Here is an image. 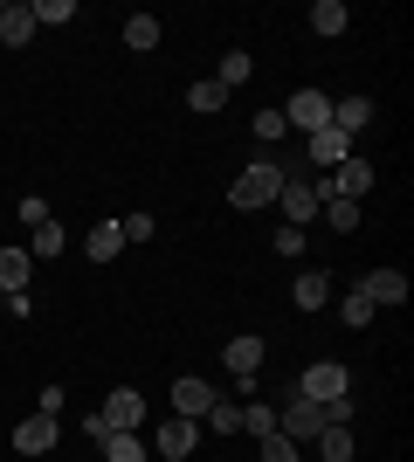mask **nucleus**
Instances as JSON below:
<instances>
[{
    "instance_id": "obj_6",
    "label": "nucleus",
    "mask_w": 414,
    "mask_h": 462,
    "mask_svg": "<svg viewBox=\"0 0 414 462\" xmlns=\"http://www.w3.org/2000/svg\"><path fill=\"white\" fill-rule=\"evenodd\" d=\"M353 290H359V297H366L373 310H387V304H408V276H400V270H366Z\"/></svg>"
},
{
    "instance_id": "obj_1",
    "label": "nucleus",
    "mask_w": 414,
    "mask_h": 462,
    "mask_svg": "<svg viewBox=\"0 0 414 462\" xmlns=\"http://www.w3.org/2000/svg\"><path fill=\"white\" fill-rule=\"evenodd\" d=\"M283 166H276V159H249V166H242L235 173V187H228V200H235V208H270L276 193H283Z\"/></svg>"
},
{
    "instance_id": "obj_24",
    "label": "nucleus",
    "mask_w": 414,
    "mask_h": 462,
    "mask_svg": "<svg viewBox=\"0 0 414 462\" xmlns=\"http://www.w3.org/2000/svg\"><path fill=\"white\" fill-rule=\"evenodd\" d=\"M242 435H256V442H262V435H276V407L270 401H249V407H242Z\"/></svg>"
},
{
    "instance_id": "obj_3",
    "label": "nucleus",
    "mask_w": 414,
    "mask_h": 462,
    "mask_svg": "<svg viewBox=\"0 0 414 462\" xmlns=\"http://www.w3.org/2000/svg\"><path fill=\"white\" fill-rule=\"evenodd\" d=\"M221 393H215V380H200V373H179L173 380V414L179 421H207V407H215Z\"/></svg>"
},
{
    "instance_id": "obj_13",
    "label": "nucleus",
    "mask_w": 414,
    "mask_h": 462,
    "mask_svg": "<svg viewBox=\"0 0 414 462\" xmlns=\"http://www.w3.org/2000/svg\"><path fill=\"white\" fill-rule=\"evenodd\" d=\"M221 359H228V373H235V380H249V373L262 366V338H256V331H235V338H228V352H221Z\"/></svg>"
},
{
    "instance_id": "obj_4",
    "label": "nucleus",
    "mask_w": 414,
    "mask_h": 462,
    "mask_svg": "<svg viewBox=\"0 0 414 462\" xmlns=\"http://www.w3.org/2000/svg\"><path fill=\"white\" fill-rule=\"evenodd\" d=\"M366 187H373V166H366V159H338L332 180L317 187V200H359Z\"/></svg>"
},
{
    "instance_id": "obj_17",
    "label": "nucleus",
    "mask_w": 414,
    "mask_h": 462,
    "mask_svg": "<svg viewBox=\"0 0 414 462\" xmlns=\"http://www.w3.org/2000/svg\"><path fill=\"white\" fill-rule=\"evenodd\" d=\"M83 249H90V263H111V255L124 249V235H118V221H97V228L83 235Z\"/></svg>"
},
{
    "instance_id": "obj_18",
    "label": "nucleus",
    "mask_w": 414,
    "mask_h": 462,
    "mask_svg": "<svg viewBox=\"0 0 414 462\" xmlns=\"http://www.w3.org/2000/svg\"><path fill=\"white\" fill-rule=\"evenodd\" d=\"M28 14H35V28H69V21H77V0H28Z\"/></svg>"
},
{
    "instance_id": "obj_20",
    "label": "nucleus",
    "mask_w": 414,
    "mask_h": 462,
    "mask_svg": "<svg viewBox=\"0 0 414 462\" xmlns=\"http://www.w3.org/2000/svg\"><path fill=\"white\" fill-rule=\"evenodd\" d=\"M124 49H138V56L159 49V14H132V21H124Z\"/></svg>"
},
{
    "instance_id": "obj_29",
    "label": "nucleus",
    "mask_w": 414,
    "mask_h": 462,
    "mask_svg": "<svg viewBox=\"0 0 414 462\" xmlns=\"http://www.w3.org/2000/svg\"><path fill=\"white\" fill-rule=\"evenodd\" d=\"M207 428H215V435H235V428H242V407L235 401H215V407H207Z\"/></svg>"
},
{
    "instance_id": "obj_27",
    "label": "nucleus",
    "mask_w": 414,
    "mask_h": 462,
    "mask_svg": "<svg viewBox=\"0 0 414 462\" xmlns=\"http://www.w3.org/2000/svg\"><path fill=\"white\" fill-rule=\"evenodd\" d=\"M317 214H325V221H332L338 235H353V228H359V200H325Z\"/></svg>"
},
{
    "instance_id": "obj_31",
    "label": "nucleus",
    "mask_w": 414,
    "mask_h": 462,
    "mask_svg": "<svg viewBox=\"0 0 414 462\" xmlns=\"http://www.w3.org/2000/svg\"><path fill=\"white\" fill-rule=\"evenodd\" d=\"M304 249H311V242H304V228H290V221H283V235H276V255H283V263H297Z\"/></svg>"
},
{
    "instance_id": "obj_2",
    "label": "nucleus",
    "mask_w": 414,
    "mask_h": 462,
    "mask_svg": "<svg viewBox=\"0 0 414 462\" xmlns=\"http://www.w3.org/2000/svg\"><path fill=\"white\" fill-rule=\"evenodd\" d=\"M297 393H304V401H317V407H332V401H345V393H353V380H345V366H338V359H317V366H304Z\"/></svg>"
},
{
    "instance_id": "obj_11",
    "label": "nucleus",
    "mask_w": 414,
    "mask_h": 462,
    "mask_svg": "<svg viewBox=\"0 0 414 462\" xmlns=\"http://www.w3.org/2000/svg\"><path fill=\"white\" fill-rule=\"evenodd\" d=\"M276 200H283V214H290V228L317 221V208H325V200H317V187H304V180H283V193H276Z\"/></svg>"
},
{
    "instance_id": "obj_9",
    "label": "nucleus",
    "mask_w": 414,
    "mask_h": 462,
    "mask_svg": "<svg viewBox=\"0 0 414 462\" xmlns=\"http://www.w3.org/2000/svg\"><path fill=\"white\" fill-rule=\"evenodd\" d=\"M28 276H35V255L21 249V242H7V249H0V297H21Z\"/></svg>"
},
{
    "instance_id": "obj_22",
    "label": "nucleus",
    "mask_w": 414,
    "mask_h": 462,
    "mask_svg": "<svg viewBox=\"0 0 414 462\" xmlns=\"http://www.w3.org/2000/svg\"><path fill=\"white\" fill-rule=\"evenodd\" d=\"M249 77H256V62L242 56V49H228V56H221V69H215L221 90H235V83H249Z\"/></svg>"
},
{
    "instance_id": "obj_35",
    "label": "nucleus",
    "mask_w": 414,
    "mask_h": 462,
    "mask_svg": "<svg viewBox=\"0 0 414 462\" xmlns=\"http://www.w3.org/2000/svg\"><path fill=\"white\" fill-rule=\"evenodd\" d=\"M35 414H56V421H62V386H41V401H35Z\"/></svg>"
},
{
    "instance_id": "obj_12",
    "label": "nucleus",
    "mask_w": 414,
    "mask_h": 462,
    "mask_svg": "<svg viewBox=\"0 0 414 462\" xmlns=\"http://www.w3.org/2000/svg\"><path fill=\"white\" fill-rule=\"evenodd\" d=\"M0 42H7V49H28V42H35V14H28V0H7V7H0Z\"/></svg>"
},
{
    "instance_id": "obj_7",
    "label": "nucleus",
    "mask_w": 414,
    "mask_h": 462,
    "mask_svg": "<svg viewBox=\"0 0 414 462\" xmlns=\"http://www.w3.org/2000/svg\"><path fill=\"white\" fill-rule=\"evenodd\" d=\"M283 125H297V132H325V125H332V97H325V90H297L290 111H283Z\"/></svg>"
},
{
    "instance_id": "obj_5",
    "label": "nucleus",
    "mask_w": 414,
    "mask_h": 462,
    "mask_svg": "<svg viewBox=\"0 0 414 462\" xmlns=\"http://www.w3.org/2000/svg\"><path fill=\"white\" fill-rule=\"evenodd\" d=\"M104 428H111V435H132L138 421H145V401H138V386H118V393H104Z\"/></svg>"
},
{
    "instance_id": "obj_28",
    "label": "nucleus",
    "mask_w": 414,
    "mask_h": 462,
    "mask_svg": "<svg viewBox=\"0 0 414 462\" xmlns=\"http://www.w3.org/2000/svg\"><path fill=\"white\" fill-rule=\"evenodd\" d=\"M338 310H345V331H366V325H373V304H366L359 290H345V304H338Z\"/></svg>"
},
{
    "instance_id": "obj_15",
    "label": "nucleus",
    "mask_w": 414,
    "mask_h": 462,
    "mask_svg": "<svg viewBox=\"0 0 414 462\" xmlns=\"http://www.w3.org/2000/svg\"><path fill=\"white\" fill-rule=\"evenodd\" d=\"M290 297H297V310H325V304H332V276H325V270H304Z\"/></svg>"
},
{
    "instance_id": "obj_30",
    "label": "nucleus",
    "mask_w": 414,
    "mask_h": 462,
    "mask_svg": "<svg viewBox=\"0 0 414 462\" xmlns=\"http://www.w3.org/2000/svg\"><path fill=\"white\" fill-rule=\"evenodd\" d=\"M249 132H256L262 145H276V138L290 132V125H283V111H256V125H249Z\"/></svg>"
},
{
    "instance_id": "obj_8",
    "label": "nucleus",
    "mask_w": 414,
    "mask_h": 462,
    "mask_svg": "<svg viewBox=\"0 0 414 462\" xmlns=\"http://www.w3.org/2000/svg\"><path fill=\"white\" fill-rule=\"evenodd\" d=\"M194 442H200V421H179V414H173V421H166V428L152 435L159 462H187V456H194Z\"/></svg>"
},
{
    "instance_id": "obj_19",
    "label": "nucleus",
    "mask_w": 414,
    "mask_h": 462,
    "mask_svg": "<svg viewBox=\"0 0 414 462\" xmlns=\"http://www.w3.org/2000/svg\"><path fill=\"white\" fill-rule=\"evenodd\" d=\"M311 28H317V35H345V28H353L345 0H317V7H311Z\"/></svg>"
},
{
    "instance_id": "obj_16",
    "label": "nucleus",
    "mask_w": 414,
    "mask_h": 462,
    "mask_svg": "<svg viewBox=\"0 0 414 462\" xmlns=\"http://www.w3.org/2000/svg\"><path fill=\"white\" fill-rule=\"evenodd\" d=\"M345 145H353V138L338 132V125H325V132H311V159H317V166H338V159H353V152H345Z\"/></svg>"
},
{
    "instance_id": "obj_32",
    "label": "nucleus",
    "mask_w": 414,
    "mask_h": 462,
    "mask_svg": "<svg viewBox=\"0 0 414 462\" xmlns=\"http://www.w3.org/2000/svg\"><path fill=\"white\" fill-rule=\"evenodd\" d=\"M262 462H304V456H297V442H283V435H262Z\"/></svg>"
},
{
    "instance_id": "obj_10",
    "label": "nucleus",
    "mask_w": 414,
    "mask_h": 462,
    "mask_svg": "<svg viewBox=\"0 0 414 462\" xmlns=\"http://www.w3.org/2000/svg\"><path fill=\"white\" fill-rule=\"evenodd\" d=\"M14 448H21V456H49V448H56V414H28V421H14Z\"/></svg>"
},
{
    "instance_id": "obj_14",
    "label": "nucleus",
    "mask_w": 414,
    "mask_h": 462,
    "mask_svg": "<svg viewBox=\"0 0 414 462\" xmlns=\"http://www.w3.org/2000/svg\"><path fill=\"white\" fill-rule=\"evenodd\" d=\"M332 125H338L345 138L366 132V125H373V97H338V104H332Z\"/></svg>"
},
{
    "instance_id": "obj_23",
    "label": "nucleus",
    "mask_w": 414,
    "mask_h": 462,
    "mask_svg": "<svg viewBox=\"0 0 414 462\" xmlns=\"http://www.w3.org/2000/svg\"><path fill=\"white\" fill-rule=\"evenodd\" d=\"M221 104H228V90H221L215 77H200L194 90H187V111H200V117H207V111H221Z\"/></svg>"
},
{
    "instance_id": "obj_26",
    "label": "nucleus",
    "mask_w": 414,
    "mask_h": 462,
    "mask_svg": "<svg viewBox=\"0 0 414 462\" xmlns=\"http://www.w3.org/2000/svg\"><path fill=\"white\" fill-rule=\"evenodd\" d=\"M317 456L325 462H353V435H345V428H325V435H317Z\"/></svg>"
},
{
    "instance_id": "obj_21",
    "label": "nucleus",
    "mask_w": 414,
    "mask_h": 462,
    "mask_svg": "<svg viewBox=\"0 0 414 462\" xmlns=\"http://www.w3.org/2000/svg\"><path fill=\"white\" fill-rule=\"evenodd\" d=\"M97 456L104 462H145V442H138V435H104Z\"/></svg>"
},
{
    "instance_id": "obj_33",
    "label": "nucleus",
    "mask_w": 414,
    "mask_h": 462,
    "mask_svg": "<svg viewBox=\"0 0 414 462\" xmlns=\"http://www.w3.org/2000/svg\"><path fill=\"white\" fill-rule=\"evenodd\" d=\"M118 235H124V242H152V214H124Z\"/></svg>"
},
{
    "instance_id": "obj_34",
    "label": "nucleus",
    "mask_w": 414,
    "mask_h": 462,
    "mask_svg": "<svg viewBox=\"0 0 414 462\" xmlns=\"http://www.w3.org/2000/svg\"><path fill=\"white\" fill-rule=\"evenodd\" d=\"M21 221H28V228H41V221H49V200H41V193H21Z\"/></svg>"
},
{
    "instance_id": "obj_25",
    "label": "nucleus",
    "mask_w": 414,
    "mask_h": 462,
    "mask_svg": "<svg viewBox=\"0 0 414 462\" xmlns=\"http://www.w3.org/2000/svg\"><path fill=\"white\" fill-rule=\"evenodd\" d=\"M28 235H35V242H28V255H62V249H69V235H62L56 221H41V228H28Z\"/></svg>"
}]
</instances>
